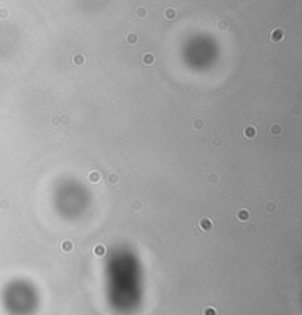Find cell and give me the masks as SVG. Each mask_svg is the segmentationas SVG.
<instances>
[{"mask_svg":"<svg viewBox=\"0 0 302 315\" xmlns=\"http://www.w3.org/2000/svg\"><path fill=\"white\" fill-rule=\"evenodd\" d=\"M208 181H209V183H211V184H215V183H217V181H218V175L217 174H209L208 175Z\"/></svg>","mask_w":302,"mask_h":315,"instance_id":"obj_20","label":"cell"},{"mask_svg":"<svg viewBox=\"0 0 302 315\" xmlns=\"http://www.w3.org/2000/svg\"><path fill=\"white\" fill-rule=\"evenodd\" d=\"M9 206H11V203H9V200H2L0 202V208L3 209V211H6V209H9Z\"/></svg>","mask_w":302,"mask_h":315,"instance_id":"obj_22","label":"cell"},{"mask_svg":"<svg viewBox=\"0 0 302 315\" xmlns=\"http://www.w3.org/2000/svg\"><path fill=\"white\" fill-rule=\"evenodd\" d=\"M199 228H201L203 233H211V231L214 230V222L211 218H208V217H203V218H201V221H199Z\"/></svg>","mask_w":302,"mask_h":315,"instance_id":"obj_1","label":"cell"},{"mask_svg":"<svg viewBox=\"0 0 302 315\" xmlns=\"http://www.w3.org/2000/svg\"><path fill=\"white\" fill-rule=\"evenodd\" d=\"M89 180L91 181V183H99V181H100V174H99L97 171H91L89 174Z\"/></svg>","mask_w":302,"mask_h":315,"instance_id":"obj_14","label":"cell"},{"mask_svg":"<svg viewBox=\"0 0 302 315\" xmlns=\"http://www.w3.org/2000/svg\"><path fill=\"white\" fill-rule=\"evenodd\" d=\"M212 144H214V146H215V147H218L220 144H221V140H220V139H214Z\"/></svg>","mask_w":302,"mask_h":315,"instance_id":"obj_26","label":"cell"},{"mask_svg":"<svg viewBox=\"0 0 302 315\" xmlns=\"http://www.w3.org/2000/svg\"><path fill=\"white\" fill-rule=\"evenodd\" d=\"M258 134V130L257 127H253V125H248L246 128H245V131H243V135L246 137V139H255Z\"/></svg>","mask_w":302,"mask_h":315,"instance_id":"obj_5","label":"cell"},{"mask_svg":"<svg viewBox=\"0 0 302 315\" xmlns=\"http://www.w3.org/2000/svg\"><path fill=\"white\" fill-rule=\"evenodd\" d=\"M281 133H283V127L279 122H273V124L270 125V134L271 135L279 137V135H281Z\"/></svg>","mask_w":302,"mask_h":315,"instance_id":"obj_4","label":"cell"},{"mask_svg":"<svg viewBox=\"0 0 302 315\" xmlns=\"http://www.w3.org/2000/svg\"><path fill=\"white\" fill-rule=\"evenodd\" d=\"M203 315H217V311L212 306H207V308H203Z\"/></svg>","mask_w":302,"mask_h":315,"instance_id":"obj_17","label":"cell"},{"mask_svg":"<svg viewBox=\"0 0 302 315\" xmlns=\"http://www.w3.org/2000/svg\"><path fill=\"white\" fill-rule=\"evenodd\" d=\"M290 113L292 115H295V116H298V115H301V106L299 105H293L290 109Z\"/></svg>","mask_w":302,"mask_h":315,"instance_id":"obj_18","label":"cell"},{"mask_svg":"<svg viewBox=\"0 0 302 315\" xmlns=\"http://www.w3.org/2000/svg\"><path fill=\"white\" fill-rule=\"evenodd\" d=\"M270 39L273 43H280L281 40L285 39V30L283 28H274L270 34Z\"/></svg>","mask_w":302,"mask_h":315,"instance_id":"obj_2","label":"cell"},{"mask_svg":"<svg viewBox=\"0 0 302 315\" xmlns=\"http://www.w3.org/2000/svg\"><path fill=\"white\" fill-rule=\"evenodd\" d=\"M217 27H218L220 31H225V30L229 28V21H225V19H221V21H218Z\"/></svg>","mask_w":302,"mask_h":315,"instance_id":"obj_15","label":"cell"},{"mask_svg":"<svg viewBox=\"0 0 302 315\" xmlns=\"http://www.w3.org/2000/svg\"><path fill=\"white\" fill-rule=\"evenodd\" d=\"M9 16V11L7 9H0V19H6Z\"/></svg>","mask_w":302,"mask_h":315,"instance_id":"obj_23","label":"cell"},{"mask_svg":"<svg viewBox=\"0 0 302 315\" xmlns=\"http://www.w3.org/2000/svg\"><path fill=\"white\" fill-rule=\"evenodd\" d=\"M93 253H95L96 256H99V258L105 256V253H106V246H105V244H96L95 249H93Z\"/></svg>","mask_w":302,"mask_h":315,"instance_id":"obj_10","label":"cell"},{"mask_svg":"<svg viewBox=\"0 0 302 315\" xmlns=\"http://www.w3.org/2000/svg\"><path fill=\"white\" fill-rule=\"evenodd\" d=\"M193 128L197 130V131H201V130L205 128V122H203V119L196 118L195 121H193Z\"/></svg>","mask_w":302,"mask_h":315,"instance_id":"obj_13","label":"cell"},{"mask_svg":"<svg viewBox=\"0 0 302 315\" xmlns=\"http://www.w3.org/2000/svg\"><path fill=\"white\" fill-rule=\"evenodd\" d=\"M125 41H127L128 44L134 46V44L139 43V35H137L136 33H128L127 35H125Z\"/></svg>","mask_w":302,"mask_h":315,"instance_id":"obj_9","label":"cell"},{"mask_svg":"<svg viewBox=\"0 0 302 315\" xmlns=\"http://www.w3.org/2000/svg\"><path fill=\"white\" fill-rule=\"evenodd\" d=\"M108 183H109L111 186H117L118 183H119V175H118L117 172H111L109 177H108Z\"/></svg>","mask_w":302,"mask_h":315,"instance_id":"obj_12","label":"cell"},{"mask_svg":"<svg viewBox=\"0 0 302 315\" xmlns=\"http://www.w3.org/2000/svg\"><path fill=\"white\" fill-rule=\"evenodd\" d=\"M164 16L167 18L168 21H173V19H175V16H177V12H175L174 7H167L165 12H164Z\"/></svg>","mask_w":302,"mask_h":315,"instance_id":"obj_11","label":"cell"},{"mask_svg":"<svg viewBox=\"0 0 302 315\" xmlns=\"http://www.w3.org/2000/svg\"><path fill=\"white\" fill-rule=\"evenodd\" d=\"M59 118H61V124L62 125H68V124H69V121H71L68 115H61Z\"/></svg>","mask_w":302,"mask_h":315,"instance_id":"obj_21","label":"cell"},{"mask_svg":"<svg viewBox=\"0 0 302 315\" xmlns=\"http://www.w3.org/2000/svg\"><path fill=\"white\" fill-rule=\"evenodd\" d=\"M61 249L65 253H71L74 249V243L71 242V240H63V242L61 243Z\"/></svg>","mask_w":302,"mask_h":315,"instance_id":"obj_8","label":"cell"},{"mask_svg":"<svg viewBox=\"0 0 302 315\" xmlns=\"http://www.w3.org/2000/svg\"><path fill=\"white\" fill-rule=\"evenodd\" d=\"M72 62H74L75 66H84V63H86V56H84L83 53H77V55H74Z\"/></svg>","mask_w":302,"mask_h":315,"instance_id":"obj_7","label":"cell"},{"mask_svg":"<svg viewBox=\"0 0 302 315\" xmlns=\"http://www.w3.org/2000/svg\"><path fill=\"white\" fill-rule=\"evenodd\" d=\"M136 15H137L140 19L146 18V15H147V11H146V7H139V9L136 11Z\"/></svg>","mask_w":302,"mask_h":315,"instance_id":"obj_16","label":"cell"},{"mask_svg":"<svg viewBox=\"0 0 302 315\" xmlns=\"http://www.w3.org/2000/svg\"><path fill=\"white\" fill-rule=\"evenodd\" d=\"M140 208H142V203L137 202V200H136V202H133V209H134V211H139Z\"/></svg>","mask_w":302,"mask_h":315,"instance_id":"obj_25","label":"cell"},{"mask_svg":"<svg viewBox=\"0 0 302 315\" xmlns=\"http://www.w3.org/2000/svg\"><path fill=\"white\" fill-rule=\"evenodd\" d=\"M50 122H52V125H56V127H58V125H61V118H59V116H53V118L50 119Z\"/></svg>","mask_w":302,"mask_h":315,"instance_id":"obj_24","label":"cell"},{"mask_svg":"<svg viewBox=\"0 0 302 315\" xmlns=\"http://www.w3.org/2000/svg\"><path fill=\"white\" fill-rule=\"evenodd\" d=\"M142 62L145 63L146 66H152L155 65V55L152 52H145L143 56H142Z\"/></svg>","mask_w":302,"mask_h":315,"instance_id":"obj_3","label":"cell"},{"mask_svg":"<svg viewBox=\"0 0 302 315\" xmlns=\"http://www.w3.org/2000/svg\"><path fill=\"white\" fill-rule=\"evenodd\" d=\"M237 220L240 221V222H246V221L251 220V212L248 211V209H240L239 211V214H237Z\"/></svg>","mask_w":302,"mask_h":315,"instance_id":"obj_6","label":"cell"},{"mask_svg":"<svg viewBox=\"0 0 302 315\" xmlns=\"http://www.w3.org/2000/svg\"><path fill=\"white\" fill-rule=\"evenodd\" d=\"M265 211H267V212H270V214H273V212L276 211V205L273 202L267 203V205H265Z\"/></svg>","mask_w":302,"mask_h":315,"instance_id":"obj_19","label":"cell"}]
</instances>
